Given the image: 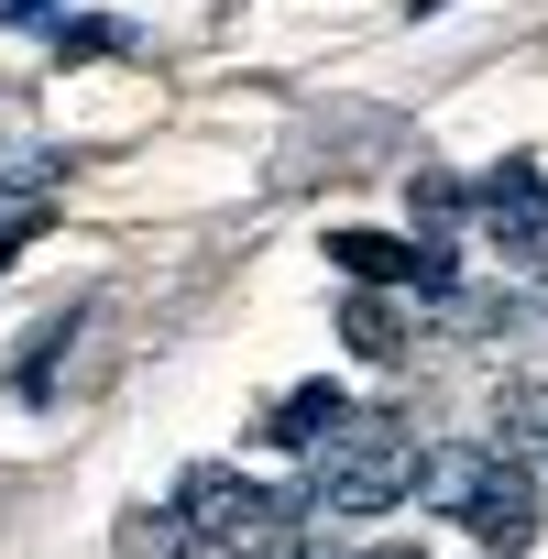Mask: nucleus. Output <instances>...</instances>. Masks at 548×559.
<instances>
[{
	"label": "nucleus",
	"instance_id": "f257e3e1",
	"mask_svg": "<svg viewBox=\"0 0 548 559\" xmlns=\"http://www.w3.org/2000/svg\"><path fill=\"white\" fill-rule=\"evenodd\" d=\"M176 515L198 526V537H230V548H286L297 537V515H308V493H274V483H252V472H230V461H198L187 483H176Z\"/></svg>",
	"mask_w": 548,
	"mask_h": 559
},
{
	"label": "nucleus",
	"instance_id": "f03ea898",
	"mask_svg": "<svg viewBox=\"0 0 548 559\" xmlns=\"http://www.w3.org/2000/svg\"><path fill=\"white\" fill-rule=\"evenodd\" d=\"M395 493H417V450L384 428H352L341 450H319L308 472V515H384Z\"/></svg>",
	"mask_w": 548,
	"mask_h": 559
},
{
	"label": "nucleus",
	"instance_id": "7ed1b4c3",
	"mask_svg": "<svg viewBox=\"0 0 548 559\" xmlns=\"http://www.w3.org/2000/svg\"><path fill=\"white\" fill-rule=\"evenodd\" d=\"M330 263L352 274V286H417V297H450L461 286V263L439 252V241H384V230H330Z\"/></svg>",
	"mask_w": 548,
	"mask_h": 559
},
{
	"label": "nucleus",
	"instance_id": "20e7f679",
	"mask_svg": "<svg viewBox=\"0 0 548 559\" xmlns=\"http://www.w3.org/2000/svg\"><path fill=\"white\" fill-rule=\"evenodd\" d=\"M461 526H472L483 548H504V559H515V548L537 537V472L493 450V461L472 472V493H461Z\"/></svg>",
	"mask_w": 548,
	"mask_h": 559
},
{
	"label": "nucleus",
	"instance_id": "39448f33",
	"mask_svg": "<svg viewBox=\"0 0 548 559\" xmlns=\"http://www.w3.org/2000/svg\"><path fill=\"white\" fill-rule=\"evenodd\" d=\"M472 209H483V230H493V252H548V176L515 154V165H493L483 187H472Z\"/></svg>",
	"mask_w": 548,
	"mask_h": 559
},
{
	"label": "nucleus",
	"instance_id": "423d86ee",
	"mask_svg": "<svg viewBox=\"0 0 548 559\" xmlns=\"http://www.w3.org/2000/svg\"><path fill=\"white\" fill-rule=\"evenodd\" d=\"M362 417H352V395L341 384H297V395H274V417H263V439L274 450H341Z\"/></svg>",
	"mask_w": 548,
	"mask_h": 559
},
{
	"label": "nucleus",
	"instance_id": "0eeeda50",
	"mask_svg": "<svg viewBox=\"0 0 548 559\" xmlns=\"http://www.w3.org/2000/svg\"><path fill=\"white\" fill-rule=\"evenodd\" d=\"M341 341H352L362 362H395V352H406V319H395V297H373V286H362V297H352V319H341Z\"/></svg>",
	"mask_w": 548,
	"mask_h": 559
},
{
	"label": "nucleus",
	"instance_id": "6e6552de",
	"mask_svg": "<svg viewBox=\"0 0 548 559\" xmlns=\"http://www.w3.org/2000/svg\"><path fill=\"white\" fill-rule=\"evenodd\" d=\"M504 439H515V450H548V395H537V384H504ZM504 439H493V450H504Z\"/></svg>",
	"mask_w": 548,
	"mask_h": 559
},
{
	"label": "nucleus",
	"instance_id": "1a4fd4ad",
	"mask_svg": "<svg viewBox=\"0 0 548 559\" xmlns=\"http://www.w3.org/2000/svg\"><path fill=\"white\" fill-rule=\"evenodd\" d=\"M406 198H417V219H450V209H472V187H461V176H417Z\"/></svg>",
	"mask_w": 548,
	"mask_h": 559
},
{
	"label": "nucleus",
	"instance_id": "9d476101",
	"mask_svg": "<svg viewBox=\"0 0 548 559\" xmlns=\"http://www.w3.org/2000/svg\"><path fill=\"white\" fill-rule=\"evenodd\" d=\"M12 23H67V0H0Z\"/></svg>",
	"mask_w": 548,
	"mask_h": 559
},
{
	"label": "nucleus",
	"instance_id": "9b49d317",
	"mask_svg": "<svg viewBox=\"0 0 548 559\" xmlns=\"http://www.w3.org/2000/svg\"><path fill=\"white\" fill-rule=\"evenodd\" d=\"M263 559H330V548H308V537H286V548H263Z\"/></svg>",
	"mask_w": 548,
	"mask_h": 559
},
{
	"label": "nucleus",
	"instance_id": "f8f14e48",
	"mask_svg": "<svg viewBox=\"0 0 548 559\" xmlns=\"http://www.w3.org/2000/svg\"><path fill=\"white\" fill-rule=\"evenodd\" d=\"M373 559H417V548H373Z\"/></svg>",
	"mask_w": 548,
	"mask_h": 559
},
{
	"label": "nucleus",
	"instance_id": "ddd939ff",
	"mask_svg": "<svg viewBox=\"0 0 548 559\" xmlns=\"http://www.w3.org/2000/svg\"><path fill=\"white\" fill-rule=\"evenodd\" d=\"M0 274H12V241H0Z\"/></svg>",
	"mask_w": 548,
	"mask_h": 559
}]
</instances>
